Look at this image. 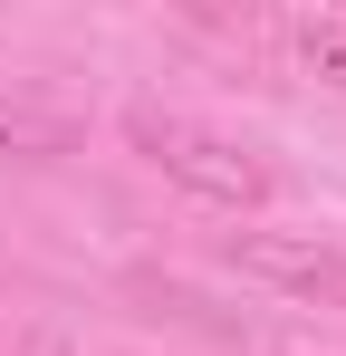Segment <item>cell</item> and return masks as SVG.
Segmentation results:
<instances>
[{
    "label": "cell",
    "instance_id": "cell-3",
    "mask_svg": "<svg viewBox=\"0 0 346 356\" xmlns=\"http://www.w3.org/2000/svg\"><path fill=\"white\" fill-rule=\"evenodd\" d=\"M77 135L87 125L67 106H39V97L0 87V164H58V154H77Z\"/></svg>",
    "mask_w": 346,
    "mask_h": 356
},
{
    "label": "cell",
    "instance_id": "cell-2",
    "mask_svg": "<svg viewBox=\"0 0 346 356\" xmlns=\"http://www.w3.org/2000/svg\"><path fill=\"white\" fill-rule=\"evenodd\" d=\"M231 270L260 280V289H288L308 308H346V250L308 232H231Z\"/></svg>",
    "mask_w": 346,
    "mask_h": 356
},
{
    "label": "cell",
    "instance_id": "cell-1",
    "mask_svg": "<svg viewBox=\"0 0 346 356\" xmlns=\"http://www.w3.org/2000/svg\"><path fill=\"white\" fill-rule=\"evenodd\" d=\"M125 135H135V145L164 164V183H183L192 202H222V212H260V202H270V174H260V154H240V145L202 135V125L135 106V116H125Z\"/></svg>",
    "mask_w": 346,
    "mask_h": 356
},
{
    "label": "cell",
    "instance_id": "cell-4",
    "mask_svg": "<svg viewBox=\"0 0 346 356\" xmlns=\"http://www.w3.org/2000/svg\"><path fill=\"white\" fill-rule=\"evenodd\" d=\"M288 39H298V67H308L318 87H337V97H346V19H298Z\"/></svg>",
    "mask_w": 346,
    "mask_h": 356
}]
</instances>
